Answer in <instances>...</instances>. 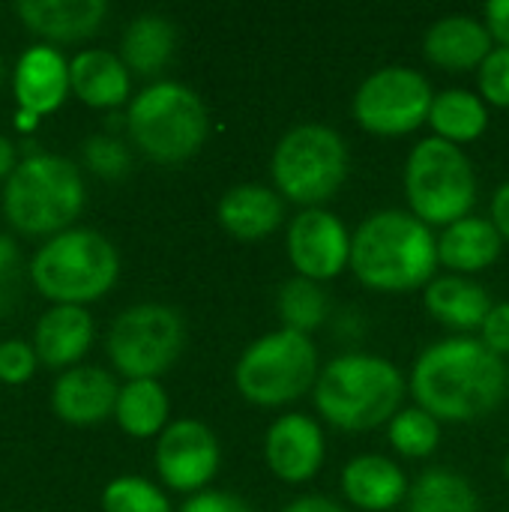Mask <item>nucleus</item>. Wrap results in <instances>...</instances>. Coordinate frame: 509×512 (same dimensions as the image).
<instances>
[{
	"label": "nucleus",
	"mask_w": 509,
	"mask_h": 512,
	"mask_svg": "<svg viewBox=\"0 0 509 512\" xmlns=\"http://www.w3.org/2000/svg\"><path fill=\"white\" fill-rule=\"evenodd\" d=\"M93 342V318L81 306H54L36 324V357L48 366H69Z\"/></svg>",
	"instance_id": "nucleus-24"
},
{
	"label": "nucleus",
	"mask_w": 509,
	"mask_h": 512,
	"mask_svg": "<svg viewBox=\"0 0 509 512\" xmlns=\"http://www.w3.org/2000/svg\"><path fill=\"white\" fill-rule=\"evenodd\" d=\"M69 90V63L60 51L36 45L27 48L15 66V99L21 114L39 117L57 111Z\"/></svg>",
	"instance_id": "nucleus-19"
},
{
	"label": "nucleus",
	"mask_w": 509,
	"mask_h": 512,
	"mask_svg": "<svg viewBox=\"0 0 509 512\" xmlns=\"http://www.w3.org/2000/svg\"><path fill=\"white\" fill-rule=\"evenodd\" d=\"M84 162L93 174L105 177V180H117L129 171L132 156L126 150V144L114 135H93L84 141Z\"/></svg>",
	"instance_id": "nucleus-32"
},
{
	"label": "nucleus",
	"mask_w": 509,
	"mask_h": 512,
	"mask_svg": "<svg viewBox=\"0 0 509 512\" xmlns=\"http://www.w3.org/2000/svg\"><path fill=\"white\" fill-rule=\"evenodd\" d=\"M342 492L357 510L387 512L408 501L411 483L393 459L366 453L342 468Z\"/></svg>",
	"instance_id": "nucleus-17"
},
{
	"label": "nucleus",
	"mask_w": 509,
	"mask_h": 512,
	"mask_svg": "<svg viewBox=\"0 0 509 512\" xmlns=\"http://www.w3.org/2000/svg\"><path fill=\"white\" fill-rule=\"evenodd\" d=\"M126 129L144 156L162 165H177L204 147L210 120L192 87L180 81H156L132 99Z\"/></svg>",
	"instance_id": "nucleus-5"
},
{
	"label": "nucleus",
	"mask_w": 509,
	"mask_h": 512,
	"mask_svg": "<svg viewBox=\"0 0 509 512\" xmlns=\"http://www.w3.org/2000/svg\"><path fill=\"white\" fill-rule=\"evenodd\" d=\"M120 273V255L108 237L93 228H69L54 234L30 261V279L42 297L57 306H81L99 300Z\"/></svg>",
	"instance_id": "nucleus-4"
},
{
	"label": "nucleus",
	"mask_w": 509,
	"mask_h": 512,
	"mask_svg": "<svg viewBox=\"0 0 509 512\" xmlns=\"http://www.w3.org/2000/svg\"><path fill=\"white\" fill-rule=\"evenodd\" d=\"M318 348L312 336L276 330L255 339L234 366L237 393L258 408H282L315 390Z\"/></svg>",
	"instance_id": "nucleus-9"
},
{
	"label": "nucleus",
	"mask_w": 509,
	"mask_h": 512,
	"mask_svg": "<svg viewBox=\"0 0 509 512\" xmlns=\"http://www.w3.org/2000/svg\"><path fill=\"white\" fill-rule=\"evenodd\" d=\"M405 375L378 354H342L330 360L315 384L318 414L342 432L387 426L405 402Z\"/></svg>",
	"instance_id": "nucleus-3"
},
{
	"label": "nucleus",
	"mask_w": 509,
	"mask_h": 512,
	"mask_svg": "<svg viewBox=\"0 0 509 512\" xmlns=\"http://www.w3.org/2000/svg\"><path fill=\"white\" fill-rule=\"evenodd\" d=\"M18 297V246L9 234L0 231V315Z\"/></svg>",
	"instance_id": "nucleus-35"
},
{
	"label": "nucleus",
	"mask_w": 509,
	"mask_h": 512,
	"mask_svg": "<svg viewBox=\"0 0 509 512\" xmlns=\"http://www.w3.org/2000/svg\"><path fill=\"white\" fill-rule=\"evenodd\" d=\"M216 216L231 237L243 243H258L282 225L285 198L264 183H240L219 198Z\"/></svg>",
	"instance_id": "nucleus-18"
},
{
	"label": "nucleus",
	"mask_w": 509,
	"mask_h": 512,
	"mask_svg": "<svg viewBox=\"0 0 509 512\" xmlns=\"http://www.w3.org/2000/svg\"><path fill=\"white\" fill-rule=\"evenodd\" d=\"M405 507L408 512H480V498L462 474L432 468L414 480Z\"/></svg>",
	"instance_id": "nucleus-28"
},
{
	"label": "nucleus",
	"mask_w": 509,
	"mask_h": 512,
	"mask_svg": "<svg viewBox=\"0 0 509 512\" xmlns=\"http://www.w3.org/2000/svg\"><path fill=\"white\" fill-rule=\"evenodd\" d=\"M411 396L435 420H480L507 396V363L480 339L456 336L435 342L414 363Z\"/></svg>",
	"instance_id": "nucleus-1"
},
{
	"label": "nucleus",
	"mask_w": 509,
	"mask_h": 512,
	"mask_svg": "<svg viewBox=\"0 0 509 512\" xmlns=\"http://www.w3.org/2000/svg\"><path fill=\"white\" fill-rule=\"evenodd\" d=\"M327 456L321 426L309 414H282L264 438V462L288 486L315 480Z\"/></svg>",
	"instance_id": "nucleus-14"
},
{
	"label": "nucleus",
	"mask_w": 509,
	"mask_h": 512,
	"mask_svg": "<svg viewBox=\"0 0 509 512\" xmlns=\"http://www.w3.org/2000/svg\"><path fill=\"white\" fill-rule=\"evenodd\" d=\"M36 369V348L12 339L0 345V381L6 384H21L33 375Z\"/></svg>",
	"instance_id": "nucleus-34"
},
{
	"label": "nucleus",
	"mask_w": 509,
	"mask_h": 512,
	"mask_svg": "<svg viewBox=\"0 0 509 512\" xmlns=\"http://www.w3.org/2000/svg\"><path fill=\"white\" fill-rule=\"evenodd\" d=\"M168 393L156 378L129 381L120 387L114 417L120 429L132 438H153L168 429Z\"/></svg>",
	"instance_id": "nucleus-27"
},
{
	"label": "nucleus",
	"mask_w": 509,
	"mask_h": 512,
	"mask_svg": "<svg viewBox=\"0 0 509 512\" xmlns=\"http://www.w3.org/2000/svg\"><path fill=\"white\" fill-rule=\"evenodd\" d=\"M477 84L486 105L509 108V48L495 45V51L477 69Z\"/></svg>",
	"instance_id": "nucleus-33"
},
{
	"label": "nucleus",
	"mask_w": 509,
	"mask_h": 512,
	"mask_svg": "<svg viewBox=\"0 0 509 512\" xmlns=\"http://www.w3.org/2000/svg\"><path fill=\"white\" fill-rule=\"evenodd\" d=\"M387 438L396 453L408 459H426L441 444V420H435L420 405H411L387 423Z\"/></svg>",
	"instance_id": "nucleus-30"
},
{
	"label": "nucleus",
	"mask_w": 509,
	"mask_h": 512,
	"mask_svg": "<svg viewBox=\"0 0 509 512\" xmlns=\"http://www.w3.org/2000/svg\"><path fill=\"white\" fill-rule=\"evenodd\" d=\"M429 126L435 138L450 141L456 147L477 141L486 126H489V105L483 96L465 90V87H450L435 93L432 111H429Z\"/></svg>",
	"instance_id": "nucleus-25"
},
{
	"label": "nucleus",
	"mask_w": 509,
	"mask_h": 512,
	"mask_svg": "<svg viewBox=\"0 0 509 512\" xmlns=\"http://www.w3.org/2000/svg\"><path fill=\"white\" fill-rule=\"evenodd\" d=\"M285 249L297 276L318 285L351 267V234L345 222L324 207H306L291 219Z\"/></svg>",
	"instance_id": "nucleus-12"
},
{
	"label": "nucleus",
	"mask_w": 509,
	"mask_h": 512,
	"mask_svg": "<svg viewBox=\"0 0 509 512\" xmlns=\"http://www.w3.org/2000/svg\"><path fill=\"white\" fill-rule=\"evenodd\" d=\"M0 78H3V57H0Z\"/></svg>",
	"instance_id": "nucleus-43"
},
{
	"label": "nucleus",
	"mask_w": 509,
	"mask_h": 512,
	"mask_svg": "<svg viewBox=\"0 0 509 512\" xmlns=\"http://www.w3.org/2000/svg\"><path fill=\"white\" fill-rule=\"evenodd\" d=\"M15 144L0 135V177H9L15 171Z\"/></svg>",
	"instance_id": "nucleus-41"
},
{
	"label": "nucleus",
	"mask_w": 509,
	"mask_h": 512,
	"mask_svg": "<svg viewBox=\"0 0 509 512\" xmlns=\"http://www.w3.org/2000/svg\"><path fill=\"white\" fill-rule=\"evenodd\" d=\"M423 303L426 312L441 321L450 330H480L486 315L492 312V297L486 294L483 285H477L468 276H435L423 288Z\"/></svg>",
	"instance_id": "nucleus-22"
},
{
	"label": "nucleus",
	"mask_w": 509,
	"mask_h": 512,
	"mask_svg": "<svg viewBox=\"0 0 509 512\" xmlns=\"http://www.w3.org/2000/svg\"><path fill=\"white\" fill-rule=\"evenodd\" d=\"M186 342V327L177 309L165 303H138L117 315L108 330V357L129 381L168 372Z\"/></svg>",
	"instance_id": "nucleus-10"
},
{
	"label": "nucleus",
	"mask_w": 509,
	"mask_h": 512,
	"mask_svg": "<svg viewBox=\"0 0 509 512\" xmlns=\"http://www.w3.org/2000/svg\"><path fill=\"white\" fill-rule=\"evenodd\" d=\"M81 207V171L63 156H27L6 177L3 213L21 234H60L81 213Z\"/></svg>",
	"instance_id": "nucleus-6"
},
{
	"label": "nucleus",
	"mask_w": 509,
	"mask_h": 512,
	"mask_svg": "<svg viewBox=\"0 0 509 512\" xmlns=\"http://www.w3.org/2000/svg\"><path fill=\"white\" fill-rule=\"evenodd\" d=\"M174 24L165 15L156 12H144L138 18L129 21V27L123 30V42H120V54L129 72L138 75H156L168 66L171 54H174Z\"/></svg>",
	"instance_id": "nucleus-26"
},
{
	"label": "nucleus",
	"mask_w": 509,
	"mask_h": 512,
	"mask_svg": "<svg viewBox=\"0 0 509 512\" xmlns=\"http://www.w3.org/2000/svg\"><path fill=\"white\" fill-rule=\"evenodd\" d=\"M483 21H486V27L492 33V39L501 48H509V0H492V3H486Z\"/></svg>",
	"instance_id": "nucleus-38"
},
{
	"label": "nucleus",
	"mask_w": 509,
	"mask_h": 512,
	"mask_svg": "<svg viewBox=\"0 0 509 512\" xmlns=\"http://www.w3.org/2000/svg\"><path fill=\"white\" fill-rule=\"evenodd\" d=\"M405 198L408 210L429 228H447L471 216L477 204V174L468 153L435 135L414 144L405 162Z\"/></svg>",
	"instance_id": "nucleus-8"
},
{
	"label": "nucleus",
	"mask_w": 509,
	"mask_h": 512,
	"mask_svg": "<svg viewBox=\"0 0 509 512\" xmlns=\"http://www.w3.org/2000/svg\"><path fill=\"white\" fill-rule=\"evenodd\" d=\"M348 144L324 123H300L288 129L270 159L276 192L306 207L330 201L348 177Z\"/></svg>",
	"instance_id": "nucleus-7"
},
{
	"label": "nucleus",
	"mask_w": 509,
	"mask_h": 512,
	"mask_svg": "<svg viewBox=\"0 0 509 512\" xmlns=\"http://www.w3.org/2000/svg\"><path fill=\"white\" fill-rule=\"evenodd\" d=\"M327 312H330V303H327V294L318 282L294 276L282 285L279 318H282L285 330L309 336L315 327H321L327 321Z\"/></svg>",
	"instance_id": "nucleus-29"
},
{
	"label": "nucleus",
	"mask_w": 509,
	"mask_h": 512,
	"mask_svg": "<svg viewBox=\"0 0 509 512\" xmlns=\"http://www.w3.org/2000/svg\"><path fill=\"white\" fill-rule=\"evenodd\" d=\"M180 512H255L252 510V504L246 501V498H240V495H234V492H198V495H192Z\"/></svg>",
	"instance_id": "nucleus-37"
},
{
	"label": "nucleus",
	"mask_w": 509,
	"mask_h": 512,
	"mask_svg": "<svg viewBox=\"0 0 509 512\" xmlns=\"http://www.w3.org/2000/svg\"><path fill=\"white\" fill-rule=\"evenodd\" d=\"M504 240L492 219L465 216L447 225L438 237V264L456 276H471L489 270L501 258Z\"/></svg>",
	"instance_id": "nucleus-20"
},
{
	"label": "nucleus",
	"mask_w": 509,
	"mask_h": 512,
	"mask_svg": "<svg viewBox=\"0 0 509 512\" xmlns=\"http://www.w3.org/2000/svg\"><path fill=\"white\" fill-rule=\"evenodd\" d=\"M501 471H504V477L509 480V453H507V459H504V465H501Z\"/></svg>",
	"instance_id": "nucleus-42"
},
{
	"label": "nucleus",
	"mask_w": 509,
	"mask_h": 512,
	"mask_svg": "<svg viewBox=\"0 0 509 512\" xmlns=\"http://www.w3.org/2000/svg\"><path fill=\"white\" fill-rule=\"evenodd\" d=\"M480 342L498 354L501 360L509 354V303H495L492 312L486 315L483 327H480Z\"/></svg>",
	"instance_id": "nucleus-36"
},
{
	"label": "nucleus",
	"mask_w": 509,
	"mask_h": 512,
	"mask_svg": "<svg viewBox=\"0 0 509 512\" xmlns=\"http://www.w3.org/2000/svg\"><path fill=\"white\" fill-rule=\"evenodd\" d=\"M282 512H348L342 504H336L333 498L324 495H303L297 501H291Z\"/></svg>",
	"instance_id": "nucleus-40"
},
{
	"label": "nucleus",
	"mask_w": 509,
	"mask_h": 512,
	"mask_svg": "<svg viewBox=\"0 0 509 512\" xmlns=\"http://www.w3.org/2000/svg\"><path fill=\"white\" fill-rule=\"evenodd\" d=\"M438 267V237L411 210H378L351 234V270L372 291L426 288Z\"/></svg>",
	"instance_id": "nucleus-2"
},
{
	"label": "nucleus",
	"mask_w": 509,
	"mask_h": 512,
	"mask_svg": "<svg viewBox=\"0 0 509 512\" xmlns=\"http://www.w3.org/2000/svg\"><path fill=\"white\" fill-rule=\"evenodd\" d=\"M222 450L201 420H174L156 441V471L174 492L198 495L219 474Z\"/></svg>",
	"instance_id": "nucleus-13"
},
{
	"label": "nucleus",
	"mask_w": 509,
	"mask_h": 512,
	"mask_svg": "<svg viewBox=\"0 0 509 512\" xmlns=\"http://www.w3.org/2000/svg\"><path fill=\"white\" fill-rule=\"evenodd\" d=\"M435 90L429 78L411 66H384L372 72L354 93V120L369 135L399 138L429 123Z\"/></svg>",
	"instance_id": "nucleus-11"
},
{
	"label": "nucleus",
	"mask_w": 509,
	"mask_h": 512,
	"mask_svg": "<svg viewBox=\"0 0 509 512\" xmlns=\"http://www.w3.org/2000/svg\"><path fill=\"white\" fill-rule=\"evenodd\" d=\"M69 87L81 102L93 108H114L123 105L129 96V69L123 57L102 48H90L72 57Z\"/></svg>",
	"instance_id": "nucleus-23"
},
{
	"label": "nucleus",
	"mask_w": 509,
	"mask_h": 512,
	"mask_svg": "<svg viewBox=\"0 0 509 512\" xmlns=\"http://www.w3.org/2000/svg\"><path fill=\"white\" fill-rule=\"evenodd\" d=\"M117 396H120V387L105 369L75 366L57 378L54 393H51V408L60 420L87 426L114 414Z\"/></svg>",
	"instance_id": "nucleus-16"
},
{
	"label": "nucleus",
	"mask_w": 509,
	"mask_h": 512,
	"mask_svg": "<svg viewBox=\"0 0 509 512\" xmlns=\"http://www.w3.org/2000/svg\"><path fill=\"white\" fill-rule=\"evenodd\" d=\"M105 512H171L165 492L144 477H117L102 492Z\"/></svg>",
	"instance_id": "nucleus-31"
},
{
	"label": "nucleus",
	"mask_w": 509,
	"mask_h": 512,
	"mask_svg": "<svg viewBox=\"0 0 509 512\" xmlns=\"http://www.w3.org/2000/svg\"><path fill=\"white\" fill-rule=\"evenodd\" d=\"M15 12L33 33L57 42H72L99 30L102 18L108 15V3L105 0H21Z\"/></svg>",
	"instance_id": "nucleus-21"
},
{
	"label": "nucleus",
	"mask_w": 509,
	"mask_h": 512,
	"mask_svg": "<svg viewBox=\"0 0 509 512\" xmlns=\"http://www.w3.org/2000/svg\"><path fill=\"white\" fill-rule=\"evenodd\" d=\"M492 51H495V39L486 21L474 15H444L426 30L423 39L426 60L447 72L480 69Z\"/></svg>",
	"instance_id": "nucleus-15"
},
{
	"label": "nucleus",
	"mask_w": 509,
	"mask_h": 512,
	"mask_svg": "<svg viewBox=\"0 0 509 512\" xmlns=\"http://www.w3.org/2000/svg\"><path fill=\"white\" fill-rule=\"evenodd\" d=\"M492 225L498 228L501 240L509 243V183H504L492 198Z\"/></svg>",
	"instance_id": "nucleus-39"
}]
</instances>
